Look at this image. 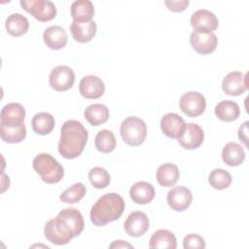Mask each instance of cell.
Masks as SVG:
<instances>
[{
    "label": "cell",
    "instance_id": "cell-24",
    "mask_svg": "<svg viewBox=\"0 0 249 249\" xmlns=\"http://www.w3.org/2000/svg\"><path fill=\"white\" fill-rule=\"evenodd\" d=\"M57 215L68 224L75 237L82 233L85 227V222L82 213L78 209L72 207L64 208Z\"/></svg>",
    "mask_w": 249,
    "mask_h": 249
},
{
    "label": "cell",
    "instance_id": "cell-21",
    "mask_svg": "<svg viewBox=\"0 0 249 249\" xmlns=\"http://www.w3.org/2000/svg\"><path fill=\"white\" fill-rule=\"evenodd\" d=\"M71 16L73 21H90L94 16V6L89 0H77L71 5Z\"/></svg>",
    "mask_w": 249,
    "mask_h": 249
},
{
    "label": "cell",
    "instance_id": "cell-4",
    "mask_svg": "<svg viewBox=\"0 0 249 249\" xmlns=\"http://www.w3.org/2000/svg\"><path fill=\"white\" fill-rule=\"evenodd\" d=\"M120 132L124 143L135 147L144 142L147 135V126L142 119L131 116L122 122Z\"/></svg>",
    "mask_w": 249,
    "mask_h": 249
},
{
    "label": "cell",
    "instance_id": "cell-23",
    "mask_svg": "<svg viewBox=\"0 0 249 249\" xmlns=\"http://www.w3.org/2000/svg\"><path fill=\"white\" fill-rule=\"evenodd\" d=\"M223 161L230 166H238L245 160V152L241 145L235 142H229L222 151Z\"/></svg>",
    "mask_w": 249,
    "mask_h": 249
},
{
    "label": "cell",
    "instance_id": "cell-30",
    "mask_svg": "<svg viewBox=\"0 0 249 249\" xmlns=\"http://www.w3.org/2000/svg\"><path fill=\"white\" fill-rule=\"evenodd\" d=\"M95 148L101 153H111L116 148V137L109 129H102L97 132L94 139Z\"/></svg>",
    "mask_w": 249,
    "mask_h": 249
},
{
    "label": "cell",
    "instance_id": "cell-33",
    "mask_svg": "<svg viewBox=\"0 0 249 249\" xmlns=\"http://www.w3.org/2000/svg\"><path fill=\"white\" fill-rule=\"evenodd\" d=\"M86 192L87 189L83 183H75L59 196V199L65 203H77L85 196Z\"/></svg>",
    "mask_w": 249,
    "mask_h": 249
},
{
    "label": "cell",
    "instance_id": "cell-10",
    "mask_svg": "<svg viewBox=\"0 0 249 249\" xmlns=\"http://www.w3.org/2000/svg\"><path fill=\"white\" fill-rule=\"evenodd\" d=\"M190 22L194 30L198 33H212L219 25L217 17L212 12L205 9L196 11L192 15Z\"/></svg>",
    "mask_w": 249,
    "mask_h": 249
},
{
    "label": "cell",
    "instance_id": "cell-36",
    "mask_svg": "<svg viewBox=\"0 0 249 249\" xmlns=\"http://www.w3.org/2000/svg\"><path fill=\"white\" fill-rule=\"evenodd\" d=\"M164 4L171 12L179 13L188 7L189 0H165Z\"/></svg>",
    "mask_w": 249,
    "mask_h": 249
},
{
    "label": "cell",
    "instance_id": "cell-26",
    "mask_svg": "<svg viewBox=\"0 0 249 249\" xmlns=\"http://www.w3.org/2000/svg\"><path fill=\"white\" fill-rule=\"evenodd\" d=\"M180 176L179 169L174 163H163L157 170V181L162 187H171L176 184Z\"/></svg>",
    "mask_w": 249,
    "mask_h": 249
},
{
    "label": "cell",
    "instance_id": "cell-22",
    "mask_svg": "<svg viewBox=\"0 0 249 249\" xmlns=\"http://www.w3.org/2000/svg\"><path fill=\"white\" fill-rule=\"evenodd\" d=\"M177 246L176 237L168 230L160 229L155 231L149 241V247L153 249H175Z\"/></svg>",
    "mask_w": 249,
    "mask_h": 249
},
{
    "label": "cell",
    "instance_id": "cell-16",
    "mask_svg": "<svg viewBox=\"0 0 249 249\" xmlns=\"http://www.w3.org/2000/svg\"><path fill=\"white\" fill-rule=\"evenodd\" d=\"M186 127L182 117L175 113H167L160 120V129L169 138H180Z\"/></svg>",
    "mask_w": 249,
    "mask_h": 249
},
{
    "label": "cell",
    "instance_id": "cell-3",
    "mask_svg": "<svg viewBox=\"0 0 249 249\" xmlns=\"http://www.w3.org/2000/svg\"><path fill=\"white\" fill-rule=\"evenodd\" d=\"M33 168L47 184H55L64 176L63 166L50 154L41 153L33 159Z\"/></svg>",
    "mask_w": 249,
    "mask_h": 249
},
{
    "label": "cell",
    "instance_id": "cell-1",
    "mask_svg": "<svg viewBox=\"0 0 249 249\" xmlns=\"http://www.w3.org/2000/svg\"><path fill=\"white\" fill-rule=\"evenodd\" d=\"M89 133L86 127L76 120L66 121L60 129L58 152L68 160L78 158L84 151L88 142Z\"/></svg>",
    "mask_w": 249,
    "mask_h": 249
},
{
    "label": "cell",
    "instance_id": "cell-37",
    "mask_svg": "<svg viewBox=\"0 0 249 249\" xmlns=\"http://www.w3.org/2000/svg\"><path fill=\"white\" fill-rule=\"evenodd\" d=\"M247 131H248V122H245L238 129V138L247 146Z\"/></svg>",
    "mask_w": 249,
    "mask_h": 249
},
{
    "label": "cell",
    "instance_id": "cell-2",
    "mask_svg": "<svg viewBox=\"0 0 249 249\" xmlns=\"http://www.w3.org/2000/svg\"><path fill=\"white\" fill-rule=\"evenodd\" d=\"M124 207V200L120 195L116 193L103 195L90 209V221L97 227L105 226L118 220L123 215Z\"/></svg>",
    "mask_w": 249,
    "mask_h": 249
},
{
    "label": "cell",
    "instance_id": "cell-17",
    "mask_svg": "<svg viewBox=\"0 0 249 249\" xmlns=\"http://www.w3.org/2000/svg\"><path fill=\"white\" fill-rule=\"evenodd\" d=\"M204 140V132L202 128L194 123L186 124L185 130L180 138H178L179 144L187 150H195L198 148Z\"/></svg>",
    "mask_w": 249,
    "mask_h": 249
},
{
    "label": "cell",
    "instance_id": "cell-31",
    "mask_svg": "<svg viewBox=\"0 0 249 249\" xmlns=\"http://www.w3.org/2000/svg\"><path fill=\"white\" fill-rule=\"evenodd\" d=\"M208 182L215 190H225L231 184V175L223 168H216L210 172Z\"/></svg>",
    "mask_w": 249,
    "mask_h": 249
},
{
    "label": "cell",
    "instance_id": "cell-11",
    "mask_svg": "<svg viewBox=\"0 0 249 249\" xmlns=\"http://www.w3.org/2000/svg\"><path fill=\"white\" fill-rule=\"evenodd\" d=\"M248 89L247 74L240 71L230 72L222 82L223 91L231 96H237L242 94Z\"/></svg>",
    "mask_w": 249,
    "mask_h": 249
},
{
    "label": "cell",
    "instance_id": "cell-35",
    "mask_svg": "<svg viewBox=\"0 0 249 249\" xmlns=\"http://www.w3.org/2000/svg\"><path fill=\"white\" fill-rule=\"evenodd\" d=\"M183 247L185 249H203L205 248V241L199 234L190 233L184 237Z\"/></svg>",
    "mask_w": 249,
    "mask_h": 249
},
{
    "label": "cell",
    "instance_id": "cell-38",
    "mask_svg": "<svg viewBox=\"0 0 249 249\" xmlns=\"http://www.w3.org/2000/svg\"><path fill=\"white\" fill-rule=\"evenodd\" d=\"M110 248H124V247H128V248H133V246L124 240H115L112 244H110L109 246Z\"/></svg>",
    "mask_w": 249,
    "mask_h": 249
},
{
    "label": "cell",
    "instance_id": "cell-32",
    "mask_svg": "<svg viewBox=\"0 0 249 249\" xmlns=\"http://www.w3.org/2000/svg\"><path fill=\"white\" fill-rule=\"evenodd\" d=\"M89 180L95 189H105L110 184L111 177L105 168L95 166L89 171Z\"/></svg>",
    "mask_w": 249,
    "mask_h": 249
},
{
    "label": "cell",
    "instance_id": "cell-12",
    "mask_svg": "<svg viewBox=\"0 0 249 249\" xmlns=\"http://www.w3.org/2000/svg\"><path fill=\"white\" fill-rule=\"evenodd\" d=\"M166 199L171 209L177 212H181L186 210L191 205L193 195L188 188L184 186H178L168 191Z\"/></svg>",
    "mask_w": 249,
    "mask_h": 249
},
{
    "label": "cell",
    "instance_id": "cell-19",
    "mask_svg": "<svg viewBox=\"0 0 249 249\" xmlns=\"http://www.w3.org/2000/svg\"><path fill=\"white\" fill-rule=\"evenodd\" d=\"M129 196L136 204H147L155 197V188L152 184L145 181L136 182L131 186Z\"/></svg>",
    "mask_w": 249,
    "mask_h": 249
},
{
    "label": "cell",
    "instance_id": "cell-34",
    "mask_svg": "<svg viewBox=\"0 0 249 249\" xmlns=\"http://www.w3.org/2000/svg\"><path fill=\"white\" fill-rule=\"evenodd\" d=\"M0 136L1 139L6 143H19L26 136V128L25 125L19 128H0Z\"/></svg>",
    "mask_w": 249,
    "mask_h": 249
},
{
    "label": "cell",
    "instance_id": "cell-8",
    "mask_svg": "<svg viewBox=\"0 0 249 249\" xmlns=\"http://www.w3.org/2000/svg\"><path fill=\"white\" fill-rule=\"evenodd\" d=\"M179 107L186 116L196 118L205 111L206 100L205 97L197 91H188L180 97Z\"/></svg>",
    "mask_w": 249,
    "mask_h": 249
},
{
    "label": "cell",
    "instance_id": "cell-9",
    "mask_svg": "<svg viewBox=\"0 0 249 249\" xmlns=\"http://www.w3.org/2000/svg\"><path fill=\"white\" fill-rule=\"evenodd\" d=\"M75 82L74 71L66 65L54 67L49 76V83L52 89L56 91H65L71 89Z\"/></svg>",
    "mask_w": 249,
    "mask_h": 249
},
{
    "label": "cell",
    "instance_id": "cell-18",
    "mask_svg": "<svg viewBox=\"0 0 249 249\" xmlns=\"http://www.w3.org/2000/svg\"><path fill=\"white\" fill-rule=\"evenodd\" d=\"M43 39L48 48L56 51L65 47L68 35L63 27L59 25H52L45 29Z\"/></svg>",
    "mask_w": 249,
    "mask_h": 249
},
{
    "label": "cell",
    "instance_id": "cell-25",
    "mask_svg": "<svg viewBox=\"0 0 249 249\" xmlns=\"http://www.w3.org/2000/svg\"><path fill=\"white\" fill-rule=\"evenodd\" d=\"M84 116L91 125L98 126L109 119V109L104 104H90L85 109Z\"/></svg>",
    "mask_w": 249,
    "mask_h": 249
},
{
    "label": "cell",
    "instance_id": "cell-14",
    "mask_svg": "<svg viewBox=\"0 0 249 249\" xmlns=\"http://www.w3.org/2000/svg\"><path fill=\"white\" fill-rule=\"evenodd\" d=\"M124 229L129 236L139 237L143 235L149 229L148 216L141 211L130 213L124 223Z\"/></svg>",
    "mask_w": 249,
    "mask_h": 249
},
{
    "label": "cell",
    "instance_id": "cell-15",
    "mask_svg": "<svg viewBox=\"0 0 249 249\" xmlns=\"http://www.w3.org/2000/svg\"><path fill=\"white\" fill-rule=\"evenodd\" d=\"M190 43L197 53L205 55L216 50L218 39L214 33H198L194 31L190 36Z\"/></svg>",
    "mask_w": 249,
    "mask_h": 249
},
{
    "label": "cell",
    "instance_id": "cell-5",
    "mask_svg": "<svg viewBox=\"0 0 249 249\" xmlns=\"http://www.w3.org/2000/svg\"><path fill=\"white\" fill-rule=\"evenodd\" d=\"M45 237L55 245H65L75 237L71 228L58 215L51 219L44 228Z\"/></svg>",
    "mask_w": 249,
    "mask_h": 249
},
{
    "label": "cell",
    "instance_id": "cell-7",
    "mask_svg": "<svg viewBox=\"0 0 249 249\" xmlns=\"http://www.w3.org/2000/svg\"><path fill=\"white\" fill-rule=\"evenodd\" d=\"M25 109L24 107L16 102L6 104L0 113L1 125L0 128L12 129L24 126Z\"/></svg>",
    "mask_w": 249,
    "mask_h": 249
},
{
    "label": "cell",
    "instance_id": "cell-27",
    "mask_svg": "<svg viewBox=\"0 0 249 249\" xmlns=\"http://www.w3.org/2000/svg\"><path fill=\"white\" fill-rule=\"evenodd\" d=\"M5 26L10 35L19 37L27 32L29 28V21L21 14L15 13L7 18Z\"/></svg>",
    "mask_w": 249,
    "mask_h": 249
},
{
    "label": "cell",
    "instance_id": "cell-13",
    "mask_svg": "<svg viewBox=\"0 0 249 249\" xmlns=\"http://www.w3.org/2000/svg\"><path fill=\"white\" fill-rule=\"evenodd\" d=\"M79 91L85 98L96 99L104 94L105 85L99 77L95 75H88L80 81Z\"/></svg>",
    "mask_w": 249,
    "mask_h": 249
},
{
    "label": "cell",
    "instance_id": "cell-29",
    "mask_svg": "<svg viewBox=\"0 0 249 249\" xmlns=\"http://www.w3.org/2000/svg\"><path fill=\"white\" fill-rule=\"evenodd\" d=\"M55 122L52 114L47 112H40L34 115L31 121V125L37 134L47 135L51 133L54 127Z\"/></svg>",
    "mask_w": 249,
    "mask_h": 249
},
{
    "label": "cell",
    "instance_id": "cell-28",
    "mask_svg": "<svg viewBox=\"0 0 249 249\" xmlns=\"http://www.w3.org/2000/svg\"><path fill=\"white\" fill-rule=\"evenodd\" d=\"M215 115L216 117L223 122H232L235 121L240 114L239 106L236 102L231 100H223L220 101L215 106Z\"/></svg>",
    "mask_w": 249,
    "mask_h": 249
},
{
    "label": "cell",
    "instance_id": "cell-6",
    "mask_svg": "<svg viewBox=\"0 0 249 249\" xmlns=\"http://www.w3.org/2000/svg\"><path fill=\"white\" fill-rule=\"evenodd\" d=\"M20 6L37 20L46 22L53 19L56 16V8L49 0H21Z\"/></svg>",
    "mask_w": 249,
    "mask_h": 249
},
{
    "label": "cell",
    "instance_id": "cell-20",
    "mask_svg": "<svg viewBox=\"0 0 249 249\" xmlns=\"http://www.w3.org/2000/svg\"><path fill=\"white\" fill-rule=\"evenodd\" d=\"M97 25L93 20L87 22H76L73 21L70 25L71 34L76 42L88 43L96 34Z\"/></svg>",
    "mask_w": 249,
    "mask_h": 249
}]
</instances>
